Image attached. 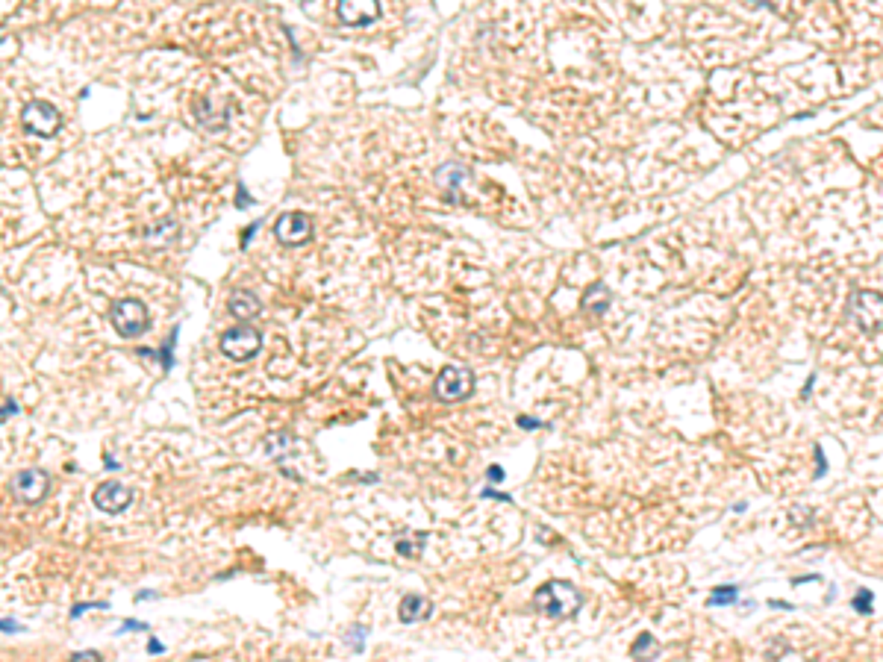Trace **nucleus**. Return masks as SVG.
Here are the masks:
<instances>
[{
  "mask_svg": "<svg viewBox=\"0 0 883 662\" xmlns=\"http://www.w3.org/2000/svg\"><path fill=\"white\" fill-rule=\"evenodd\" d=\"M260 347H262V333L248 327V324L233 327L221 335V353L227 359H233V362H248V359L260 353Z\"/></svg>",
  "mask_w": 883,
  "mask_h": 662,
  "instance_id": "obj_2",
  "label": "nucleus"
},
{
  "mask_svg": "<svg viewBox=\"0 0 883 662\" xmlns=\"http://www.w3.org/2000/svg\"><path fill=\"white\" fill-rule=\"evenodd\" d=\"M424 542H427V533H415L412 539H401V542H398V551H401L403 556H415L418 551L424 548Z\"/></svg>",
  "mask_w": 883,
  "mask_h": 662,
  "instance_id": "obj_16",
  "label": "nucleus"
},
{
  "mask_svg": "<svg viewBox=\"0 0 883 662\" xmlns=\"http://www.w3.org/2000/svg\"><path fill=\"white\" fill-rule=\"evenodd\" d=\"M91 497H95V506L103 509V513H124L133 504V489L118 480H107L98 486Z\"/></svg>",
  "mask_w": 883,
  "mask_h": 662,
  "instance_id": "obj_7",
  "label": "nucleus"
},
{
  "mask_svg": "<svg viewBox=\"0 0 883 662\" xmlns=\"http://www.w3.org/2000/svg\"><path fill=\"white\" fill-rule=\"evenodd\" d=\"M112 324L121 335H127V339L142 335L147 330V306L138 297H121L118 304L112 306Z\"/></svg>",
  "mask_w": 883,
  "mask_h": 662,
  "instance_id": "obj_4",
  "label": "nucleus"
},
{
  "mask_svg": "<svg viewBox=\"0 0 883 662\" xmlns=\"http://www.w3.org/2000/svg\"><path fill=\"white\" fill-rule=\"evenodd\" d=\"M736 586H718V589H713V595H710V607H727V603H734L739 595H736Z\"/></svg>",
  "mask_w": 883,
  "mask_h": 662,
  "instance_id": "obj_15",
  "label": "nucleus"
},
{
  "mask_svg": "<svg viewBox=\"0 0 883 662\" xmlns=\"http://www.w3.org/2000/svg\"><path fill=\"white\" fill-rule=\"evenodd\" d=\"M583 306L586 309H592L595 315H601V312H607L610 309V288L603 286V283H595L586 292V297H583Z\"/></svg>",
  "mask_w": 883,
  "mask_h": 662,
  "instance_id": "obj_12",
  "label": "nucleus"
},
{
  "mask_svg": "<svg viewBox=\"0 0 883 662\" xmlns=\"http://www.w3.org/2000/svg\"><path fill=\"white\" fill-rule=\"evenodd\" d=\"M518 424L525 427V430H536V427H542L536 418H530V415H518Z\"/></svg>",
  "mask_w": 883,
  "mask_h": 662,
  "instance_id": "obj_19",
  "label": "nucleus"
},
{
  "mask_svg": "<svg viewBox=\"0 0 883 662\" xmlns=\"http://www.w3.org/2000/svg\"><path fill=\"white\" fill-rule=\"evenodd\" d=\"M483 497H498V501H509V495H504V492H492V489H486V492H483Z\"/></svg>",
  "mask_w": 883,
  "mask_h": 662,
  "instance_id": "obj_23",
  "label": "nucleus"
},
{
  "mask_svg": "<svg viewBox=\"0 0 883 662\" xmlns=\"http://www.w3.org/2000/svg\"><path fill=\"white\" fill-rule=\"evenodd\" d=\"M380 6L374 0H363V3H339V18L351 27H365L371 21H377Z\"/></svg>",
  "mask_w": 883,
  "mask_h": 662,
  "instance_id": "obj_9",
  "label": "nucleus"
},
{
  "mask_svg": "<svg viewBox=\"0 0 883 662\" xmlns=\"http://www.w3.org/2000/svg\"><path fill=\"white\" fill-rule=\"evenodd\" d=\"M147 650H150V654H162V645H159V642H150Z\"/></svg>",
  "mask_w": 883,
  "mask_h": 662,
  "instance_id": "obj_26",
  "label": "nucleus"
},
{
  "mask_svg": "<svg viewBox=\"0 0 883 662\" xmlns=\"http://www.w3.org/2000/svg\"><path fill=\"white\" fill-rule=\"evenodd\" d=\"M769 607H777V609H792L789 603H783V600H769Z\"/></svg>",
  "mask_w": 883,
  "mask_h": 662,
  "instance_id": "obj_25",
  "label": "nucleus"
},
{
  "mask_svg": "<svg viewBox=\"0 0 883 662\" xmlns=\"http://www.w3.org/2000/svg\"><path fill=\"white\" fill-rule=\"evenodd\" d=\"M9 492L21 504H42L51 495V474L39 468H24L9 480Z\"/></svg>",
  "mask_w": 883,
  "mask_h": 662,
  "instance_id": "obj_3",
  "label": "nucleus"
},
{
  "mask_svg": "<svg viewBox=\"0 0 883 662\" xmlns=\"http://www.w3.org/2000/svg\"><path fill=\"white\" fill-rule=\"evenodd\" d=\"M536 607L548 615V618H572L577 609L583 607V595L565 580H548L545 586L536 589Z\"/></svg>",
  "mask_w": 883,
  "mask_h": 662,
  "instance_id": "obj_1",
  "label": "nucleus"
},
{
  "mask_svg": "<svg viewBox=\"0 0 883 662\" xmlns=\"http://www.w3.org/2000/svg\"><path fill=\"white\" fill-rule=\"evenodd\" d=\"M121 630H124V633H130V630H147V624H142V621H124Z\"/></svg>",
  "mask_w": 883,
  "mask_h": 662,
  "instance_id": "obj_20",
  "label": "nucleus"
},
{
  "mask_svg": "<svg viewBox=\"0 0 883 662\" xmlns=\"http://www.w3.org/2000/svg\"><path fill=\"white\" fill-rule=\"evenodd\" d=\"M21 121H24V127H27L30 133H36V136H53V133L62 127V115H60V109H56L53 103H48V100H30L27 107H24V112H21Z\"/></svg>",
  "mask_w": 883,
  "mask_h": 662,
  "instance_id": "obj_5",
  "label": "nucleus"
},
{
  "mask_svg": "<svg viewBox=\"0 0 883 662\" xmlns=\"http://www.w3.org/2000/svg\"><path fill=\"white\" fill-rule=\"evenodd\" d=\"M471 392H474V374L462 365H448L436 380V394L448 403L466 401Z\"/></svg>",
  "mask_w": 883,
  "mask_h": 662,
  "instance_id": "obj_6",
  "label": "nucleus"
},
{
  "mask_svg": "<svg viewBox=\"0 0 883 662\" xmlns=\"http://www.w3.org/2000/svg\"><path fill=\"white\" fill-rule=\"evenodd\" d=\"M274 236L283 241V245H304V241L312 236V224L307 215L300 212H286L277 218L274 224Z\"/></svg>",
  "mask_w": 883,
  "mask_h": 662,
  "instance_id": "obj_8",
  "label": "nucleus"
},
{
  "mask_svg": "<svg viewBox=\"0 0 883 662\" xmlns=\"http://www.w3.org/2000/svg\"><path fill=\"white\" fill-rule=\"evenodd\" d=\"M145 236L150 241H168L165 236H177V224H174V221H159V224H150L145 230Z\"/></svg>",
  "mask_w": 883,
  "mask_h": 662,
  "instance_id": "obj_14",
  "label": "nucleus"
},
{
  "mask_svg": "<svg viewBox=\"0 0 883 662\" xmlns=\"http://www.w3.org/2000/svg\"><path fill=\"white\" fill-rule=\"evenodd\" d=\"M504 477H507V474H504L501 466H492V468H489V480H492V483H501Z\"/></svg>",
  "mask_w": 883,
  "mask_h": 662,
  "instance_id": "obj_21",
  "label": "nucleus"
},
{
  "mask_svg": "<svg viewBox=\"0 0 883 662\" xmlns=\"http://www.w3.org/2000/svg\"><path fill=\"white\" fill-rule=\"evenodd\" d=\"M260 309H262L260 297L253 295V292H248V288H239V292L230 295V312H233L236 318H242V321L260 315Z\"/></svg>",
  "mask_w": 883,
  "mask_h": 662,
  "instance_id": "obj_10",
  "label": "nucleus"
},
{
  "mask_svg": "<svg viewBox=\"0 0 883 662\" xmlns=\"http://www.w3.org/2000/svg\"><path fill=\"white\" fill-rule=\"evenodd\" d=\"M150 598H156V591H138L136 595V600H150Z\"/></svg>",
  "mask_w": 883,
  "mask_h": 662,
  "instance_id": "obj_24",
  "label": "nucleus"
},
{
  "mask_svg": "<svg viewBox=\"0 0 883 662\" xmlns=\"http://www.w3.org/2000/svg\"><path fill=\"white\" fill-rule=\"evenodd\" d=\"M401 621L403 624H415V621H421V618H427L430 612H433V603H430L427 598H421V595H406L403 600H401Z\"/></svg>",
  "mask_w": 883,
  "mask_h": 662,
  "instance_id": "obj_11",
  "label": "nucleus"
},
{
  "mask_svg": "<svg viewBox=\"0 0 883 662\" xmlns=\"http://www.w3.org/2000/svg\"><path fill=\"white\" fill-rule=\"evenodd\" d=\"M0 630H3V633H18L21 624H15V621H0Z\"/></svg>",
  "mask_w": 883,
  "mask_h": 662,
  "instance_id": "obj_22",
  "label": "nucleus"
},
{
  "mask_svg": "<svg viewBox=\"0 0 883 662\" xmlns=\"http://www.w3.org/2000/svg\"><path fill=\"white\" fill-rule=\"evenodd\" d=\"M630 654H633V659H636V662H645V659H650V656L657 654L654 636H650V633H642V636L636 638V645H633V650H630Z\"/></svg>",
  "mask_w": 883,
  "mask_h": 662,
  "instance_id": "obj_13",
  "label": "nucleus"
},
{
  "mask_svg": "<svg viewBox=\"0 0 883 662\" xmlns=\"http://www.w3.org/2000/svg\"><path fill=\"white\" fill-rule=\"evenodd\" d=\"M71 662H103V659H100L98 650H77V654L71 656Z\"/></svg>",
  "mask_w": 883,
  "mask_h": 662,
  "instance_id": "obj_18",
  "label": "nucleus"
},
{
  "mask_svg": "<svg viewBox=\"0 0 883 662\" xmlns=\"http://www.w3.org/2000/svg\"><path fill=\"white\" fill-rule=\"evenodd\" d=\"M854 609L859 615H871V591L868 589H859L854 595Z\"/></svg>",
  "mask_w": 883,
  "mask_h": 662,
  "instance_id": "obj_17",
  "label": "nucleus"
}]
</instances>
